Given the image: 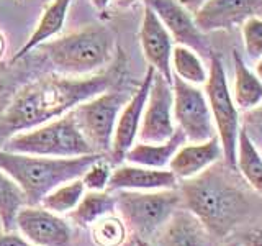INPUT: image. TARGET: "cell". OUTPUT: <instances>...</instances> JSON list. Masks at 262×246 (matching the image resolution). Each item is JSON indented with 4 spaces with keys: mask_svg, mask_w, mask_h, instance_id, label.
Segmentation results:
<instances>
[{
    "mask_svg": "<svg viewBox=\"0 0 262 246\" xmlns=\"http://www.w3.org/2000/svg\"><path fill=\"white\" fill-rule=\"evenodd\" d=\"M236 166L246 179V182L257 194H262V156L244 127H241L239 135H237Z\"/></svg>",
    "mask_w": 262,
    "mask_h": 246,
    "instance_id": "23",
    "label": "cell"
},
{
    "mask_svg": "<svg viewBox=\"0 0 262 246\" xmlns=\"http://www.w3.org/2000/svg\"><path fill=\"white\" fill-rule=\"evenodd\" d=\"M0 246H36L30 243L18 232H2L0 233Z\"/></svg>",
    "mask_w": 262,
    "mask_h": 246,
    "instance_id": "30",
    "label": "cell"
},
{
    "mask_svg": "<svg viewBox=\"0 0 262 246\" xmlns=\"http://www.w3.org/2000/svg\"><path fill=\"white\" fill-rule=\"evenodd\" d=\"M4 232V225H2V220H0V233Z\"/></svg>",
    "mask_w": 262,
    "mask_h": 246,
    "instance_id": "41",
    "label": "cell"
},
{
    "mask_svg": "<svg viewBox=\"0 0 262 246\" xmlns=\"http://www.w3.org/2000/svg\"><path fill=\"white\" fill-rule=\"evenodd\" d=\"M84 194V182L80 179H72L69 182L57 186L49 194H46L39 205L49 212L57 213V215H68L71 210L77 207V203L80 202Z\"/></svg>",
    "mask_w": 262,
    "mask_h": 246,
    "instance_id": "26",
    "label": "cell"
},
{
    "mask_svg": "<svg viewBox=\"0 0 262 246\" xmlns=\"http://www.w3.org/2000/svg\"><path fill=\"white\" fill-rule=\"evenodd\" d=\"M136 2H138V0H115V5H117L118 8H129Z\"/></svg>",
    "mask_w": 262,
    "mask_h": 246,
    "instance_id": "36",
    "label": "cell"
},
{
    "mask_svg": "<svg viewBox=\"0 0 262 246\" xmlns=\"http://www.w3.org/2000/svg\"><path fill=\"white\" fill-rule=\"evenodd\" d=\"M115 212V194L110 191H85L77 207L68 213L77 228H90L97 220L105 215H112Z\"/></svg>",
    "mask_w": 262,
    "mask_h": 246,
    "instance_id": "21",
    "label": "cell"
},
{
    "mask_svg": "<svg viewBox=\"0 0 262 246\" xmlns=\"http://www.w3.org/2000/svg\"><path fill=\"white\" fill-rule=\"evenodd\" d=\"M234 61V89H233V98L237 109L241 110H252L262 102V80L252 72L243 56L234 51L233 53Z\"/></svg>",
    "mask_w": 262,
    "mask_h": 246,
    "instance_id": "22",
    "label": "cell"
},
{
    "mask_svg": "<svg viewBox=\"0 0 262 246\" xmlns=\"http://www.w3.org/2000/svg\"><path fill=\"white\" fill-rule=\"evenodd\" d=\"M64 76H92L112 61L115 33L105 25H89L38 46Z\"/></svg>",
    "mask_w": 262,
    "mask_h": 246,
    "instance_id": "4",
    "label": "cell"
},
{
    "mask_svg": "<svg viewBox=\"0 0 262 246\" xmlns=\"http://www.w3.org/2000/svg\"><path fill=\"white\" fill-rule=\"evenodd\" d=\"M110 86L112 79L105 74L82 77L49 74L23 86L0 113V148L12 135L61 117Z\"/></svg>",
    "mask_w": 262,
    "mask_h": 246,
    "instance_id": "1",
    "label": "cell"
},
{
    "mask_svg": "<svg viewBox=\"0 0 262 246\" xmlns=\"http://www.w3.org/2000/svg\"><path fill=\"white\" fill-rule=\"evenodd\" d=\"M223 158L218 136H213L203 143H184L176 151L169 162V169L179 180L199 176Z\"/></svg>",
    "mask_w": 262,
    "mask_h": 246,
    "instance_id": "18",
    "label": "cell"
},
{
    "mask_svg": "<svg viewBox=\"0 0 262 246\" xmlns=\"http://www.w3.org/2000/svg\"><path fill=\"white\" fill-rule=\"evenodd\" d=\"M135 240V243H136V246H151V243L149 241H144V240H139V238H133Z\"/></svg>",
    "mask_w": 262,
    "mask_h": 246,
    "instance_id": "38",
    "label": "cell"
},
{
    "mask_svg": "<svg viewBox=\"0 0 262 246\" xmlns=\"http://www.w3.org/2000/svg\"><path fill=\"white\" fill-rule=\"evenodd\" d=\"M128 95L121 90H103L102 94L87 98L72 110L74 118L94 153L108 158L115 125L118 115L126 104Z\"/></svg>",
    "mask_w": 262,
    "mask_h": 246,
    "instance_id": "8",
    "label": "cell"
},
{
    "mask_svg": "<svg viewBox=\"0 0 262 246\" xmlns=\"http://www.w3.org/2000/svg\"><path fill=\"white\" fill-rule=\"evenodd\" d=\"M172 77H179L193 86H203L208 79V68L202 61L200 54L192 48L176 45L170 57Z\"/></svg>",
    "mask_w": 262,
    "mask_h": 246,
    "instance_id": "24",
    "label": "cell"
},
{
    "mask_svg": "<svg viewBox=\"0 0 262 246\" xmlns=\"http://www.w3.org/2000/svg\"><path fill=\"white\" fill-rule=\"evenodd\" d=\"M16 232L36 246H72L74 228L69 220L41 205H25L16 215Z\"/></svg>",
    "mask_w": 262,
    "mask_h": 246,
    "instance_id": "11",
    "label": "cell"
},
{
    "mask_svg": "<svg viewBox=\"0 0 262 246\" xmlns=\"http://www.w3.org/2000/svg\"><path fill=\"white\" fill-rule=\"evenodd\" d=\"M220 246H239L237 243H223V244H220Z\"/></svg>",
    "mask_w": 262,
    "mask_h": 246,
    "instance_id": "39",
    "label": "cell"
},
{
    "mask_svg": "<svg viewBox=\"0 0 262 246\" xmlns=\"http://www.w3.org/2000/svg\"><path fill=\"white\" fill-rule=\"evenodd\" d=\"M149 243L151 246H211V236L190 210L180 207L158 230Z\"/></svg>",
    "mask_w": 262,
    "mask_h": 246,
    "instance_id": "16",
    "label": "cell"
},
{
    "mask_svg": "<svg viewBox=\"0 0 262 246\" xmlns=\"http://www.w3.org/2000/svg\"><path fill=\"white\" fill-rule=\"evenodd\" d=\"M95 246H123L128 241V228L118 215H105L90 227Z\"/></svg>",
    "mask_w": 262,
    "mask_h": 246,
    "instance_id": "27",
    "label": "cell"
},
{
    "mask_svg": "<svg viewBox=\"0 0 262 246\" xmlns=\"http://www.w3.org/2000/svg\"><path fill=\"white\" fill-rule=\"evenodd\" d=\"M103 154L92 153L77 158H46L23 153H12L0 148V169L18 184L28 205H39L43 197L82 174L95 159Z\"/></svg>",
    "mask_w": 262,
    "mask_h": 246,
    "instance_id": "3",
    "label": "cell"
},
{
    "mask_svg": "<svg viewBox=\"0 0 262 246\" xmlns=\"http://www.w3.org/2000/svg\"><path fill=\"white\" fill-rule=\"evenodd\" d=\"M2 150L46 158H77L94 153L79 130L72 110L36 128L12 135Z\"/></svg>",
    "mask_w": 262,
    "mask_h": 246,
    "instance_id": "5",
    "label": "cell"
},
{
    "mask_svg": "<svg viewBox=\"0 0 262 246\" xmlns=\"http://www.w3.org/2000/svg\"><path fill=\"white\" fill-rule=\"evenodd\" d=\"M249 112H251V121L262 125V102L256 107V109H252Z\"/></svg>",
    "mask_w": 262,
    "mask_h": 246,
    "instance_id": "34",
    "label": "cell"
},
{
    "mask_svg": "<svg viewBox=\"0 0 262 246\" xmlns=\"http://www.w3.org/2000/svg\"><path fill=\"white\" fill-rule=\"evenodd\" d=\"M112 171L113 166L106 156H100L98 159H95L80 177V180L85 186V191H106L112 177Z\"/></svg>",
    "mask_w": 262,
    "mask_h": 246,
    "instance_id": "28",
    "label": "cell"
},
{
    "mask_svg": "<svg viewBox=\"0 0 262 246\" xmlns=\"http://www.w3.org/2000/svg\"><path fill=\"white\" fill-rule=\"evenodd\" d=\"M144 5L158 15L177 45L192 48L199 54L211 56L205 33L196 27L193 15L185 10L177 0H144Z\"/></svg>",
    "mask_w": 262,
    "mask_h": 246,
    "instance_id": "13",
    "label": "cell"
},
{
    "mask_svg": "<svg viewBox=\"0 0 262 246\" xmlns=\"http://www.w3.org/2000/svg\"><path fill=\"white\" fill-rule=\"evenodd\" d=\"M259 16H262V4H260V8H259V13H257Z\"/></svg>",
    "mask_w": 262,
    "mask_h": 246,
    "instance_id": "42",
    "label": "cell"
},
{
    "mask_svg": "<svg viewBox=\"0 0 262 246\" xmlns=\"http://www.w3.org/2000/svg\"><path fill=\"white\" fill-rule=\"evenodd\" d=\"M176 130L172 82L154 72L152 84L144 105L141 127H139L138 141L164 143L176 133Z\"/></svg>",
    "mask_w": 262,
    "mask_h": 246,
    "instance_id": "10",
    "label": "cell"
},
{
    "mask_svg": "<svg viewBox=\"0 0 262 246\" xmlns=\"http://www.w3.org/2000/svg\"><path fill=\"white\" fill-rule=\"evenodd\" d=\"M262 0H207L193 13L196 27L203 33L231 30L259 13Z\"/></svg>",
    "mask_w": 262,
    "mask_h": 246,
    "instance_id": "15",
    "label": "cell"
},
{
    "mask_svg": "<svg viewBox=\"0 0 262 246\" xmlns=\"http://www.w3.org/2000/svg\"><path fill=\"white\" fill-rule=\"evenodd\" d=\"M5 51H7V38L4 35V31L0 30V59L5 56Z\"/></svg>",
    "mask_w": 262,
    "mask_h": 246,
    "instance_id": "35",
    "label": "cell"
},
{
    "mask_svg": "<svg viewBox=\"0 0 262 246\" xmlns=\"http://www.w3.org/2000/svg\"><path fill=\"white\" fill-rule=\"evenodd\" d=\"M184 143H187V138L177 128L176 133L164 143H141V141L135 143L128 150L125 161L129 164H136V166L166 169L169 166L172 156L176 154V151Z\"/></svg>",
    "mask_w": 262,
    "mask_h": 246,
    "instance_id": "20",
    "label": "cell"
},
{
    "mask_svg": "<svg viewBox=\"0 0 262 246\" xmlns=\"http://www.w3.org/2000/svg\"><path fill=\"white\" fill-rule=\"evenodd\" d=\"M115 210L133 238L151 241L158 230L166 223L182 199L177 189L162 191H113Z\"/></svg>",
    "mask_w": 262,
    "mask_h": 246,
    "instance_id": "6",
    "label": "cell"
},
{
    "mask_svg": "<svg viewBox=\"0 0 262 246\" xmlns=\"http://www.w3.org/2000/svg\"><path fill=\"white\" fill-rule=\"evenodd\" d=\"M172 94H174V121L185 135L188 143H203L216 136V128L205 90L174 76Z\"/></svg>",
    "mask_w": 262,
    "mask_h": 246,
    "instance_id": "9",
    "label": "cell"
},
{
    "mask_svg": "<svg viewBox=\"0 0 262 246\" xmlns=\"http://www.w3.org/2000/svg\"><path fill=\"white\" fill-rule=\"evenodd\" d=\"M177 191L182 207L190 210L216 240L231 233L249 210L243 191L215 164L199 176L184 179Z\"/></svg>",
    "mask_w": 262,
    "mask_h": 246,
    "instance_id": "2",
    "label": "cell"
},
{
    "mask_svg": "<svg viewBox=\"0 0 262 246\" xmlns=\"http://www.w3.org/2000/svg\"><path fill=\"white\" fill-rule=\"evenodd\" d=\"M123 246H136V243H135V240H133V241H129V243H125Z\"/></svg>",
    "mask_w": 262,
    "mask_h": 246,
    "instance_id": "40",
    "label": "cell"
},
{
    "mask_svg": "<svg viewBox=\"0 0 262 246\" xmlns=\"http://www.w3.org/2000/svg\"><path fill=\"white\" fill-rule=\"evenodd\" d=\"M154 69L151 66H147V71L144 74L143 80L139 82L138 89L129 95L126 104L123 105V109L118 115L117 125H115L113 141L108 153V161L112 166H118V164L125 162V156L128 150L136 143L139 127H141V118L144 112V105L147 100V94L152 84Z\"/></svg>",
    "mask_w": 262,
    "mask_h": 246,
    "instance_id": "12",
    "label": "cell"
},
{
    "mask_svg": "<svg viewBox=\"0 0 262 246\" xmlns=\"http://www.w3.org/2000/svg\"><path fill=\"white\" fill-rule=\"evenodd\" d=\"M139 45L143 56L151 68L161 74L166 80L172 82L170 57L174 49V39L149 7L144 5L141 27H139Z\"/></svg>",
    "mask_w": 262,
    "mask_h": 246,
    "instance_id": "14",
    "label": "cell"
},
{
    "mask_svg": "<svg viewBox=\"0 0 262 246\" xmlns=\"http://www.w3.org/2000/svg\"><path fill=\"white\" fill-rule=\"evenodd\" d=\"M256 76L262 80V57L259 61H256Z\"/></svg>",
    "mask_w": 262,
    "mask_h": 246,
    "instance_id": "37",
    "label": "cell"
},
{
    "mask_svg": "<svg viewBox=\"0 0 262 246\" xmlns=\"http://www.w3.org/2000/svg\"><path fill=\"white\" fill-rule=\"evenodd\" d=\"M72 4V0H53L49 4L45 12L41 13L39 22L30 35V38L25 41V45L15 53L12 57V61H18L23 56H27L30 51L36 49L39 45L46 43L51 38H54L57 33H61L66 23V16H68L69 7Z\"/></svg>",
    "mask_w": 262,
    "mask_h": 246,
    "instance_id": "19",
    "label": "cell"
},
{
    "mask_svg": "<svg viewBox=\"0 0 262 246\" xmlns=\"http://www.w3.org/2000/svg\"><path fill=\"white\" fill-rule=\"evenodd\" d=\"M90 4L94 5L95 10H98L100 13H103V12H106V8L110 7L112 0H90Z\"/></svg>",
    "mask_w": 262,
    "mask_h": 246,
    "instance_id": "33",
    "label": "cell"
},
{
    "mask_svg": "<svg viewBox=\"0 0 262 246\" xmlns=\"http://www.w3.org/2000/svg\"><path fill=\"white\" fill-rule=\"evenodd\" d=\"M27 203V195L15 180L0 169V220L4 232H16V215Z\"/></svg>",
    "mask_w": 262,
    "mask_h": 246,
    "instance_id": "25",
    "label": "cell"
},
{
    "mask_svg": "<svg viewBox=\"0 0 262 246\" xmlns=\"http://www.w3.org/2000/svg\"><path fill=\"white\" fill-rule=\"evenodd\" d=\"M205 95L210 105L213 123L216 128L223 158L228 168L236 169V148L237 135H239V110L234 104V98L228 86L226 71L218 54L211 53L208 79L205 82Z\"/></svg>",
    "mask_w": 262,
    "mask_h": 246,
    "instance_id": "7",
    "label": "cell"
},
{
    "mask_svg": "<svg viewBox=\"0 0 262 246\" xmlns=\"http://www.w3.org/2000/svg\"><path fill=\"white\" fill-rule=\"evenodd\" d=\"M241 35L246 54L251 61H259L262 57V16L254 15L241 25Z\"/></svg>",
    "mask_w": 262,
    "mask_h": 246,
    "instance_id": "29",
    "label": "cell"
},
{
    "mask_svg": "<svg viewBox=\"0 0 262 246\" xmlns=\"http://www.w3.org/2000/svg\"><path fill=\"white\" fill-rule=\"evenodd\" d=\"M179 179L170 169H152L136 164H118L112 171L106 191H162L177 189Z\"/></svg>",
    "mask_w": 262,
    "mask_h": 246,
    "instance_id": "17",
    "label": "cell"
},
{
    "mask_svg": "<svg viewBox=\"0 0 262 246\" xmlns=\"http://www.w3.org/2000/svg\"><path fill=\"white\" fill-rule=\"evenodd\" d=\"M177 2L182 5L185 10H188V12L193 15L205 2H207V0H177Z\"/></svg>",
    "mask_w": 262,
    "mask_h": 246,
    "instance_id": "32",
    "label": "cell"
},
{
    "mask_svg": "<svg viewBox=\"0 0 262 246\" xmlns=\"http://www.w3.org/2000/svg\"><path fill=\"white\" fill-rule=\"evenodd\" d=\"M244 246H262V223L246 233Z\"/></svg>",
    "mask_w": 262,
    "mask_h": 246,
    "instance_id": "31",
    "label": "cell"
}]
</instances>
